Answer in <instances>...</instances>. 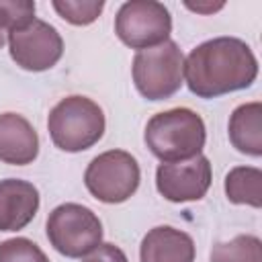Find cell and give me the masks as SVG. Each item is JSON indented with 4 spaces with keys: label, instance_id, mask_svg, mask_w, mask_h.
<instances>
[{
    "label": "cell",
    "instance_id": "obj_7",
    "mask_svg": "<svg viewBox=\"0 0 262 262\" xmlns=\"http://www.w3.org/2000/svg\"><path fill=\"white\" fill-rule=\"evenodd\" d=\"M115 33L131 49H149L168 41L172 16L162 2L129 0L121 4L115 16Z\"/></svg>",
    "mask_w": 262,
    "mask_h": 262
},
{
    "label": "cell",
    "instance_id": "obj_4",
    "mask_svg": "<svg viewBox=\"0 0 262 262\" xmlns=\"http://www.w3.org/2000/svg\"><path fill=\"white\" fill-rule=\"evenodd\" d=\"M133 82L147 100H164L176 94L184 80V55L176 41L141 49L133 57Z\"/></svg>",
    "mask_w": 262,
    "mask_h": 262
},
{
    "label": "cell",
    "instance_id": "obj_6",
    "mask_svg": "<svg viewBox=\"0 0 262 262\" xmlns=\"http://www.w3.org/2000/svg\"><path fill=\"white\" fill-rule=\"evenodd\" d=\"M139 164L125 149H108L98 154L84 172L88 192L106 205H119L131 199L139 188Z\"/></svg>",
    "mask_w": 262,
    "mask_h": 262
},
{
    "label": "cell",
    "instance_id": "obj_14",
    "mask_svg": "<svg viewBox=\"0 0 262 262\" xmlns=\"http://www.w3.org/2000/svg\"><path fill=\"white\" fill-rule=\"evenodd\" d=\"M225 196L233 205L262 207V170L254 166H235L225 176Z\"/></svg>",
    "mask_w": 262,
    "mask_h": 262
},
{
    "label": "cell",
    "instance_id": "obj_3",
    "mask_svg": "<svg viewBox=\"0 0 262 262\" xmlns=\"http://www.w3.org/2000/svg\"><path fill=\"white\" fill-rule=\"evenodd\" d=\"M104 113L88 96L72 94L61 98L47 117L49 137L61 151H84L104 135Z\"/></svg>",
    "mask_w": 262,
    "mask_h": 262
},
{
    "label": "cell",
    "instance_id": "obj_10",
    "mask_svg": "<svg viewBox=\"0 0 262 262\" xmlns=\"http://www.w3.org/2000/svg\"><path fill=\"white\" fill-rule=\"evenodd\" d=\"M39 211V190L20 178L0 180V231L25 229Z\"/></svg>",
    "mask_w": 262,
    "mask_h": 262
},
{
    "label": "cell",
    "instance_id": "obj_11",
    "mask_svg": "<svg viewBox=\"0 0 262 262\" xmlns=\"http://www.w3.org/2000/svg\"><path fill=\"white\" fill-rule=\"evenodd\" d=\"M39 154V137L35 127L16 113L0 115V162L10 166H27Z\"/></svg>",
    "mask_w": 262,
    "mask_h": 262
},
{
    "label": "cell",
    "instance_id": "obj_15",
    "mask_svg": "<svg viewBox=\"0 0 262 262\" xmlns=\"http://www.w3.org/2000/svg\"><path fill=\"white\" fill-rule=\"evenodd\" d=\"M211 262H262V242L250 233L219 242L211 250Z\"/></svg>",
    "mask_w": 262,
    "mask_h": 262
},
{
    "label": "cell",
    "instance_id": "obj_13",
    "mask_svg": "<svg viewBox=\"0 0 262 262\" xmlns=\"http://www.w3.org/2000/svg\"><path fill=\"white\" fill-rule=\"evenodd\" d=\"M231 145L246 156L260 158L262 156V102H246L239 104L227 125Z\"/></svg>",
    "mask_w": 262,
    "mask_h": 262
},
{
    "label": "cell",
    "instance_id": "obj_17",
    "mask_svg": "<svg viewBox=\"0 0 262 262\" xmlns=\"http://www.w3.org/2000/svg\"><path fill=\"white\" fill-rule=\"evenodd\" d=\"M0 262H49L45 252L29 237L0 242Z\"/></svg>",
    "mask_w": 262,
    "mask_h": 262
},
{
    "label": "cell",
    "instance_id": "obj_20",
    "mask_svg": "<svg viewBox=\"0 0 262 262\" xmlns=\"http://www.w3.org/2000/svg\"><path fill=\"white\" fill-rule=\"evenodd\" d=\"M186 8H190V10H194V12H201V14H211V12H215V10H221L223 8V2H219V4H190V2H186Z\"/></svg>",
    "mask_w": 262,
    "mask_h": 262
},
{
    "label": "cell",
    "instance_id": "obj_16",
    "mask_svg": "<svg viewBox=\"0 0 262 262\" xmlns=\"http://www.w3.org/2000/svg\"><path fill=\"white\" fill-rule=\"evenodd\" d=\"M51 6L70 25L86 27L100 16L104 2L102 0H84V2L82 0H53Z\"/></svg>",
    "mask_w": 262,
    "mask_h": 262
},
{
    "label": "cell",
    "instance_id": "obj_9",
    "mask_svg": "<svg viewBox=\"0 0 262 262\" xmlns=\"http://www.w3.org/2000/svg\"><path fill=\"white\" fill-rule=\"evenodd\" d=\"M213 170L207 156L182 162H162L156 170V188L170 203L201 201L211 186Z\"/></svg>",
    "mask_w": 262,
    "mask_h": 262
},
{
    "label": "cell",
    "instance_id": "obj_1",
    "mask_svg": "<svg viewBox=\"0 0 262 262\" xmlns=\"http://www.w3.org/2000/svg\"><path fill=\"white\" fill-rule=\"evenodd\" d=\"M258 59L237 37H215L196 45L184 59V80L199 98H215L252 86Z\"/></svg>",
    "mask_w": 262,
    "mask_h": 262
},
{
    "label": "cell",
    "instance_id": "obj_2",
    "mask_svg": "<svg viewBox=\"0 0 262 262\" xmlns=\"http://www.w3.org/2000/svg\"><path fill=\"white\" fill-rule=\"evenodd\" d=\"M147 149L162 162H182L199 156L207 141V129L201 115L178 106L156 113L143 133Z\"/></svg>",
    "mask_w": 262,
    "mask_h": 262
},
{
    "label": "cell",
    "instance_id": "obj_12",
    "mask_svg": "<svg viewBox=\"0 0 262 262\" xmlns=\"http://www.w3.org/2000/svg\"><path fill=\"white\" fill-rule=\"evenodd\" d=\"M141 262H194L192 237L176 227L158 225L149 229L139 246Z\"/></svg>",
    "mask_w": 262,
    "mask_h": 262
},
{
    "label": "cell",
    "instance_id": "obj_21",
    "mask_svg": "<svg viewBox=\"0 0 262 262\" xmlns=\"http://www.w3.org/2000/svg\"><path fill=\"white\" fill-rule=\"evenodd\" d=\"M6 43V35H4V31L0 29V49H2V45Z\"/></svg>",
    "mask_w": 262,
    "mask_h": 262
},
{
    "label": "cell",
    "instance_id": "obj_18",
    "mask_svg": "<svg viewBox=\"0 0 262 262\" xmlns=\"http://www.w3.org/2000/svg\"><path fill=\"white\" fill-rule=\"evenodd\" d=\"M35 18V2L31 0H0V29L16 31Z\"/></svg>",
    "mask_w": 262,
    "mask_h": 262
},
{
    "label": "cell",
    "instance_id": "obj_5",
    "mask_svg": "<svg viewBox=\"0 0 262 262\" xmlns=\"http://www.w3.org/2000/svg\"><path fill=\"white\" fill-rule=\"evenodd\" d=\"M49 244L68 258H84L102 244V223L98 215L78 203L57 205L45 223Z\"/></svg>",
    "mask_w": 262,
    "mask_h": 262
},
{
    "label": "cell",
    "instance_id": "obj_19",
    "mask_svg": "<svg viewBox=\"0 0 262 262\" xmlns=\"http://www.w3.org/2000/svg\"><path fill=\"white\" fill-rule=\"evenodd\" d=\"M82 262H129L125 252L115 244H100L94 248L88 256H84Z\"/></svg>",
    "mask_w": 262,
    "mask_h": 262
},
{
    "label": "cell",
    "instance_id": "obj_8",
    "mask_svg": "<svg viewBox=\"0 0 262 262\" xmlns=\"http://www.w3.org/2000/svg\"><path fill=\"white\" fill-rule=\"evenodd\" d=\"M8 51L14 63L27 72H45L63 55V39L57 29L41 18L8 33Z\"/></svg>",
    "mask_w": 262,
    "mask_h": 262
}]
</instances>
